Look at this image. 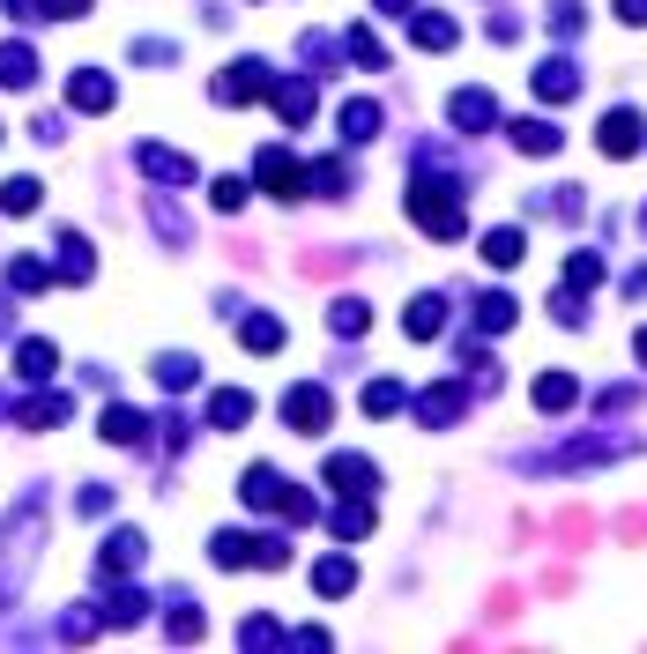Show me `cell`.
Instances as JSON below:
<instances>
[{
    "label": "cell",
    "instance_id": "6da1fadb",
    "mask_svg": "<svg viewBox=\"0 0 647 654\" xmlns=\"http://www.w3.org/2000/svg\"><path fill=\"white\" fill-rule=\"evenodd\" d=\"M410 216H417L432 238H447V246L469 231V216H462V186H454V178H417V186H410Z\"/></svg>",
    "mask_w": 647,
    "mask_h": 654
},
{
    "label": "cell",
    "instance_id": "7a4b0ae2",
    "mask_svg": "<svg viewBox=\"0 0 647 654\" xmlns=\"http://www.w3.org/2000/svg\"><path fill=\"white\" fill-rule=\"evenodd\" d=\"M283 425L305 431V439H321V431L335 425V402H327V387H313V379H305V387H291V395H283Z\"/></svg>",
    "mask_w": 647,
    "mask_h": 654
},
{
    "label": "cell",
    "instance_id": "3957f363",
    "mask_svg": "<svg viewBox=\"0 0 647 654\" xmlns=\"http://www.w3.org/2000/svg\"><path fill=\"white\" fill-rule=\"evenodd\" d=\"M253 178L269 186L275 202H299V194H305V164L291 150H261V156H253Z\"/></svg>",
    "mask_w": 647,
    "mask_h": 654
},
{
    "label": "cell",
    "instance_id": "277c9868",
    "mask_svg": "<svg viewBox=\"0 0 647 654\" xmlns=\"http://www.w3.org/2000/svg\"><path fill=\"white\" fill-rule=\"evenodd\" d=\"M640 142H647V120L633 112V104L603 112V126H596V150H603V156H640Z\"/></svg>",
    "mask_w": 647,
    "mask_h": 654
},
{
    "label": "cell",
    "instance_id": "5b68a950",
    "mask_svg": "<svg viewBox=\"0 0 647 654\" xmlns=\"http://www.w3.org/2000/svg\"><path fill=\"white\" fill-rule=\"evenodd\" d=\"M321 477L335 483L343 499H373V491H380V469L365 461V453H327V469H321Z\"/></svg>",
    "mask_w": 647,
    "mask_h": 654
},
{
    "label": "cell",
    "instance_id": "8992f818",
    "mask_svg": "<svg viewBox=\"0 0 647 654\" xmlns=\"http://www.w3.org/2000/svg\"><path fill=\"white\" fill-rule=\"evenodd\" d=\"M633 453V439H573V447L544 453V461H528V469H588V461H618Z\"/></svg>",
    "mask_w": 647,
    "mask_h": 654
},
{
    "label": "cell",
    "instance_id": "52a82bcc",
    "mask_svg": "<svg viewBox=\"0 0 647 654\" xmlns=\"http://www.w3.org/2000/svg\"><path fill=\"white\" fill-rule=\"evenodd\" d=\"M410 409H417V425H432V431H447L454 417H462V409H469V387H454V379H439V387H424V395H417V402H410Z\"/></svg>",
    "mask_w": 647,
    "mask_h": 654
},
{
    "label": "cell",
    "instance_id": "ba28073f",
    "mask_svg": "<svg viewBox=\"0 0 647 654\" xmlns=\"http://www.w3.org/2000/svg\"><path fill=\"white\" fill-rule=\"evenodd\" d=\"M454 126H462V134H484V126H498V98L492 90H454Z\"/></svg>",
    "mask_w": 647,
    "mask_h": 654
},
{
    "label": "cell",
    "instance_id": "9c48e42d",
    "mask_svg": "<svg viewBox=\"0 0 647 654\" xmlns=\"http://www.w3.org/2000/svg\"><path fill=\"white\" fill-rule=\"evenodd\" d=\"M536 98L544 104H566V98H580V68H573V60H544V68H536Z\"/></svg>",
    "mask_w": 647,
    "mask_h": 654
},
{
    "label": "cell",
    "instance_id": "30bf717a",
    "mask_svg": "<svg viewBox=\"0 0 647 654\" xmlns=\"http://www.w3.org/2000/svg\"><path fill=\"white\" fill-rule=\"evenodd\" d=\"M402 327H410V343H432V335L447 327V298H439V290H424V298H410Z\"/></svg>",
    "mask_w": 647,
    "mask_h": 654
},
{
    "label": "cell",
    "instance_id": "8fae6325",
    "mask_svg": "<svg viewBox=\"0 0 647 654\" xmlns=\"http://www.w3.org/2000/svg\"><path fill=\"white\" fill-rule=\"evenodd\" d=\"M261 90H269V68H261V60H239V68L216 82V104H246V98H261Z\"/></svg>",
    "mask_w": 647,
    "mask_h": 654
},
{
    "label": "cell",
    "instance_id": "7c38bea8",
    "mask_svg": "<svg viewBox=\"0 0 647 654\" xmlns=\"http://www.w3.org/2000/svg\"><path fill=\"white\" fill-rule=\"evenodd\" d=\"M246 417H253V395H246V387H216V395H209V425H216V431H239Z\"/></svg>",
    "mask_w": 647,
    "mask_h": 654
},
{
    "label": "cell",
    "instance_id": "4fadbf2b",
    "mask_svg": "<svg viewBox=\"0 0 647 654\" xmlns=\"http://www.w3.org/2000/svg\"><path fill=\"white\" fill-rule=\"evenodd\" d=\"M558 142H566V134H558L550 120H536V112L514 120V150H522V156H558Z\"/></svg>",
    "mask_w": 647,
    "mask_h": 654
},
{
    "label": "cell",
    "instance_id": "5bb4252c",
    "mask_svg": "<svg viewBox=\"0 0 647 654\" xmlns=\"http://www.w3.org/2000/svg\"><path fill=\"white\" fill-rule=\"evenodd\" d=\"M573 402H580V379L573 372H544L536 379V409H544V417H566Z\"/></svg>",
    "mask_w": 647,
    "mask_h": 654
},
{
    "label": "cell",
    "instance_id": "9a60e30c",
    "mask_svg": "<svg viewBox=\"0 0 647 654\" xmlns=\"http://www.w3.org/2000/svg\"><path fill=\"white\" fill-rule=\"evenodd\" d=\"M327 529L343 535V543H365V535H373V499H343L327 513Z\"/></svg>",
    "mask_w": 647,
    "mask_h": 654
},
{
    "label": "cell",
    "instance_id": "2e32d148",
    "mask_svg": "<svg viewBox=\"0 0 647 654\" xmlns=\"http://www.w3.org/2000/svg\"><path fill=\"white\" fill-rule=\"evenodd\" d=\"M269 98H275V112H283L291 126L313 120V82H299V75H291V82H269Z\"/></svg>",
    "mask_w": 647,
    "mask_h": 654
},
{
    "label": "cell",
    "instance_id": "e0dca14e",
    "mask_svg": "<svg viewBox=\"0 0 647 654\" xmlns=\"http://www.w3.org/2000/svg\"><path fill=\"white\" fill-rule=\"evenodd\" d=\"M522 253H528L522 224H498V231H484V260H492V268H514Z\"/></svg>",
    "mask_w": 647,
    "mask_h": 654
},
{
    "label": "cell",
    "instance_id": "ac0fdd59",
    "mask_svg": "<svg viewBox=\"0 0 647 654\" xmlns=\"http://www.w3.org/2000/svg\"><path fill=\"white\" fill-rule=\"evenodd\" d=\"M410 38H417L424 52H447L462 30H454V16H417V8H410Z\"/></svg>",
    "mask_w": 647,
    "mask_h": 654
},
{
    "label": "cell",
    "instance_id": "d6986e66",
    "mask_svg": "<svg viewBox=\"0 0 647 654\" xmlns=\"http://www.w3.org/2000/svg\"><path fill=\"white\" fill-rule=\"evenodd\" d=\"M142 172H150V178H172V186H194V164H186L179 150H156V142L142 150Z\"/></svg>",
    "mask_w": 647,
    "mask_h": 654
},
{
    "label": "cell",
    "instance_id": "ffe728a7",
    "mask_svg": "<svg viewBox=\"0 0 647 654\" xmlns=\"http://www.w3.org/2000/svg\"><path fill=\"white\" fill-rule=\"evenodd\" d=\"M506 327H514V298H506V290H484V298H476V335H506Z\"/></svg>",
    "mask_w": 647,
    "mask_h": 654
},
{
    "label": "cell",
    "instance_id": "44dd1931",
    "mask_svg": "<svg viewBox=\"0 0 647 654\" xmlns=\"http://www.w3.org/2000/svg\"><path fill=\"white\" fill-rule=\"evenodd\" d=\"M380 134V104L373 98H350L343 104V142H373Z\"/></svg>",
    "mask_w": 647,
    "mask_h": 654
},
{
    "label": "cell",
    "instance_id": "7402d4cb",
    "mask_svg": "<svg viewBox=\"0 0 647 654\" xmlns=\"http://www.w3.org/2000/svg\"><path fill=\"white\" fill-rule=\"evenodd\" d=\"M313 587H321V595H350V587H357V565H350L343 551L321 558V565H313Z\"/></svg>",
    "mask_w": 647,
    "mask_h": 654
},
{
    "label": "cell",
    "instance_id": "603a6c76",
    "mask_svg": "<svg viewBox=\"0 0 647 654\" xmlns=\"http://www.w3.org/2000/svg\"><path fill=\"white\" fill-rule=\"evenodd\" d=\"M209 558H216L224 573H239V565H253V535L246 529H224L216 543H209Z\"/></svg>",
    "mask_w": 647,
    "mask_h": 654
},
{
    "label": "cell",
    "instance_id": "cb8c5ba5",
    "mask_svg": "<svg viewBox=\"0 0 647 654\" xmlns=\"http://www.w3.org/2000/svg\"><path fill=\"white\" fill-rule=\"evenodd\" d=\"M327 327H335V335H365V327H373V305L365 298H335L327 305Z\"/></svg>",
    "mask_w": 647,
    "mask_h": 654
},
{
    "label": "cell",
    "instance_id": "d4e9b609",
    "mask_svg": "<svg viewBox=\"0 0 647 654\" xmlns=\"http://www.w3.org/2000/svg\"><path fill=\"white\" fill-rule=\"evenodd\" d=\"M283 483H291V477H275L269 461H261V469H246V483H239V491H246V505H275V499H283Z\"/></svg>",
    "mask_w": 647,
    "mask_h": 654
},
{
    "label": "cell",
    "instance_id": "484cf974",
    "mask_svg": "<svg viewBox=\"0 0 647 654\" xmlns=\"http://www.w3.org/2000/svg\"><path fill=\"white\" fill-rule=\"evenodd\" d=\"M402 402H410V395H402V379H373V387H365V417H395Z\"/></svg>",
    "mask_w": 647,
    "mask_h": 654
},
{
    "label": "cell",
    "instance_id": "4316f807",
    "mask_svg": "<svg viewBox=\"0 0 647 654\" xmlns=\"http://www.w3.org/2000/svg\"><path fill=\"white\" fill-rule=\"evenodd\" d=\"M246 350H261V357L283 350V320H275V313H253L246 320Z\"/></svg>",
    "mask_w": 647,
    "mask_h": 654
},
{
    "label": "cell",
    "instance_id": "83f0119b",
    "mask_svg": "<svg viewBox=\"0 0 647 654\" xmlns=\"http://www.w3.org/2000/svg\"><path fill=\"white\" fill-rule=\"evenodd\" d=\"M52 365H60L52 343H23V350H16V372H23V379H52Z\"/></svg>",
    "mask_w": 647,
    "mask_h": 654
},
{
    "label": "cell",
    "instance_id": "f1b7e54d",
    "mask_svg": "<svg viewBox=\"0 0 647 654\" xmlns=\"http://www.w3.org/2000/svg\"><path fill=\"white\" fill-rule=\"evenodd\" d=\"M343 52L357 60V68H387V52H380L373 30H343Z\"/></svg>",
    "mask_w": 647,
    "mask_h": 654
},
{
    "label": "cell",
    "instance_id": "f546056e",
    "mask_svg": "<svg viewBox=\"0 0 647 654\" xmlns=\"http://www.w3.org/2000/svg\"><path fill=\"white\" fill-rule=\"evenodd\" d=\"M603 283V253H573L566 260V290H596Z\"/></svg>",
    "mask_w": 647,
    "mask_h": 654
},
{
    "label": "cell",
    "instance_id": "4dcf8cb0",
    "mask_svg": "<svg viewBox=\"0 0 647 654\" xmlns=\"http://www.w3.org/2000/svg\"><path fill=\"white\" fill-rule=\"evenodd\" d=\"M38 75V52L30 45H0V82H30Z\"/></svg>",
    "mask_w": 647,
    "mask_h": 654
},
{
    "label": "cell",
    "instance_id": "1f68e13d",
    "mask_svg": "<svg viewBox=\"0 0 647 654\" xmlns=\"http://www.w3.org/2000/svg\"><path fill=\"white\" fill-rule=\"evenodd\" d=\"M305 178H313V194H350V164H335V156H321Z\"/></svg>",
    "mask_w": 647,
    "mask_h": 654
},
{
    "label": "cell",
    "instance_id": "d6a6232c",
    "mask_svg": "<svg viewBox=\"0 0 647 654\" xmlns=\"http://www.w3.org/2000/svg\"><path fill=\"white\" fill-rule=\"evenodd\" d=\"M75 104L82 112H104L112 104V75H75Z\"/></svg>",
    "mask_w": 647,
    "mask_h": 654
},
{
    "label": "cell",
    "instance_id": "836d02e7",
    "mask_svg": "<svg viewBox=\"0 0 647 654\" xmlns=\"http://www.w3.org/2000/svg\"><path fill=\"white\" fill-rule=\"evenodd\" d=\"M0 208H8V216H30V208H38V178H8Z\"/></svg>",
    "mask_w": 647,
    "mask_h": 654
},
{
    "label": "cell",
    "instance_id": "e575fe53",
    "mask_svg": "<svg viewBox=\"0 0 647 654\" xmlns=\"http://www.w3.org/2000/svg\"><path fill=\"white\" fill-rule=\"evenodd\" d=\"M104 565H112V573H127V565H142V535H112V551H104Z\"/></svg>",
    "mask_w": 647,
    "mask_h": 654
},
{
    "label": "cell",
    "instance_id": "d590c367",
    "mask_svg": "<svg viewBox=\"0 0 647 654\" xmlns=\"http://www.w3.org/2000/svg\"><path fill=\"white\" fill-rule=\"evenodd\" d=\"M8 283H16V290H46L52 268H46V260H16V268H8Z\"/></svg>",
    "mask_w": 647,
    "mask_h": 654
},
{
    "label": "cell",
    "instance_id": "8d00e7d4",
    "mask_svg": "<svg viewBox=\"0 0 647 654\" xmlns=\"http://www.w3.org/2000/svg\"><path fill=\"white\" fill-rule=\"evenodd\" d=\"M104 439H142V417H134V409H112V417H104Z\"/></svg>",
    "mask_w": 647,
    "mask_h": 654
},
{
    "label": "cell",
    "instance_id": "74e56055",
    "mask_svg": "<svg viewBox=\"0 0 647 654\" xmlns=\"http://www.w3.org/2000/svg\"><path fill=\"white\" fill-rule=\"evenodd\" d=\"M156 379H164V387H194V357H164Z\"/></svg>",
    "mask_w": 647,
    "mask_h": 654
},
{
    "label": "cell",
    "instance_id": "f35d334b",
    "mask_svg": "<svg viewBox=\"0 0 647 654\" xmlns=\"http://www.w3.org/2000/svg\"><path fill=\"white\" fill-rule=\"evenodd\" d=\"M209 194H216V208H246V178H216Z\"/></svg>",
    "mask_w": 647,
    "mask_h": 654
},
{
    "label": "cell",
    "instance_id": "ab89813d",
    "mask_svg": "<svg viewBox=\"0 0 647 654\" xmlns=\"http://www.w3.org/2000/svg\"><path fill=\"white\" fill-rule=\"evenodd\" d=\"M618 23H647V0H618Z\"/></svg>",
    "mask_w": 647,
    "mask_h": 654
},
{
    "label": "cell",
    "instance_id": "60d3db41",
    "mask_svg": "<svg viewBox=\"0 0 647 654\" xmlns=\"http://www.w3.org/2000/svg\"><path fill=\"white\" fill-rule=\"evenodd\" d=\"M380 16H410V8H417V0H373Z\"/></svg>",
    "mask_w": 647,
    "mask_h": 654
},
{
    "label": "cell",
    "instance_id": "b9f144b4",
    "mask_svg": "<svg viewBox=\"0 0 647 654\" xmlns=\"http://www.w3.org/2000/svg\"><path fill=\"white\" fill-rule=\"evenodd\" d=\"M46 16H82V0H46Z\"/></svg>",
    "mask_w": 647,
    "mask_h": 654
},
{
    "label": "cell",
    "instance_id": "7bdbcfd3",
    "mask_svg": "<svg viewBox=\"0 0 647 654\" xmlns=\"http://www.w3.org/2000/svg\"><path fill=\"white\" fill-rule=\"evenodd\" d=\"M633 357H640V365H647V327H640V335H633Z\"/></svg>",
    "mask_w": 647,
    "mask_h": 654
}]
</instances>
